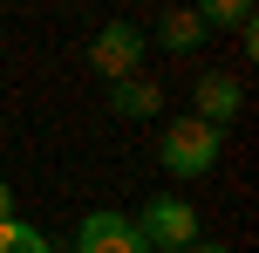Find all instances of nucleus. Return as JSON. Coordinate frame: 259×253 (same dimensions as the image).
<instances>
[{
  "label": "nucleus",
  "instance_id": "2",
  "mask_svg": "<svg viewBox=\"0 0 259 253\" xmlns=\"http://www.w3.org/2000/svg\"><path fill=\"white\" fill-rule=\"evenodd\" d=\"M130 226H137V240L150 246V253H184V246H198V212H191V199H178V192H157Z\"/></svg>",
  "mask_w": 259,
  "mask_h": 253
},
{
  "label": "nucleus",
  "instance_id": "1",
  "mask_svg": "<svg viewBox=\"0 0 259 253\" xmlns=\"http://www.w3.org/2000/svg\"><path fill=\"white\" fill-rule=\"evenodd\" d=\"M219 151H225V130H211V123H198V117H170L157 158H164L170 178H211L219 171Z\"/></svg>",
  "mask_w": 259,
  "mask_h": 253
},
{
  "label": "nucleus",
  "instance_id": "4",
  "mask_svg": "<svg viewBox=\"0 0 259 253\" xmlns=\"http://www.w3.org/2000/svg\"><path fill=\"white\" fill-rule=\"evenodd\" d=\"M89 62L103 68L109 82H123L130 68L143 62V34H137V27H130V21H109L103 34H96V48H89Z\"/></svg>",
  "mask_w": 259,
  "mask_h": 253
},
{
  "label": "nucleus",
  "instance_id": "8",
  "mask_svg": "<svg viewBox=\"0 0 259 253\" xmlns=\"http://www.w3.org/2000/svg\"><path fill=\"white\" fill-rule=\"evenodd\" d=\"M191 14H198V27H246L252 21L246 0H205V7H191Z\"/></svg>",
  "mask_w": 259,
  "mask_h": 253
},
{
  "label": "nucleus",
  "instance_id": "7",
  "mask_svg": "<svg viewBox=\"0 0 259 253\" xmlns=\"http://www.w3.org/2000/svg\"><path fill=\"white\" fill-rule=\"evenodd\" d=\"M157 41H164V48H198V41H205V27H198L191 7H170L164 27H157Z\"/></svg>",
  "mask_w": 259,
  "mask_h": 253
},
{
  "label": "nucleus",
  "instance_id": "3",
  "mask_svg": "<svg viewBox=\"0 0 259 253\" xmlns=\"http://www.w3.org/2000/svg\"><path fill=\"white\" fill-rule=\"evenodd\" d=\"M75 253H150V246L137 240L130 212H109V205H103V212H89L75 226Z\"/></svg>",
  "mask_w": 259,
  "mask_h": 253
},
{
  "label": "nucleus",
  "instance_id": "5",
  "mask_svg": "<svg viewBox=\"0 0 259 253\" xmlns=\"http://www.w3.org/2000/svg\"><path fill=\"white\" fill-rule=\"evenodd\" d=\"M239 103H246V96H239L232 76H198V110H191V117L211 123V130H225V123L239 117Z\"/></svg>",
  "mask_w": 259,
  "mask_h": 253
},
{
  "label": "nucleus",
  "instance_id": "6",
  "mask_svg": "<svg viewBox=\"0 0 259 253\" xmlns=\"http://www.w3.org/2000/svg\"><path fill=\"white\" fill-rule=\"evenodd\" d=\"M109 110H123V117H157V110H164V89L123 76V82H109Z\"/></svg>",
  "mask_w": 259,
  "mask_h": 253
},
{
  "label": "nucleus",
  "instance_id": "9",
  "mask_svg": "<svg viewBox=\"0 0 259 253\" xmlns=\"http://www.w3.org/2000/svg\"><path fill=\"white\" fill-rule=\"evenodd\" d=\"M0 253H48V233L27 226V219H7L0 226Z\"/></svg>",
  "mask_w": 259,
  "mask_h": 253
},
{
  "label": "nucleus",
  "instance_id": "10",
  "mask_svg": "<svg viewBox=\"0 0 259 253\" xmlns=\"http://www.w3.org/2000/svg\"><path fill=\"white\" fill-rule=\"evenodd\" d=\"M14 219V192H7V178H0V226Z\"/></svg>",
  "mask_w": 259,
  "mask_h": 253
}]
</instances>
